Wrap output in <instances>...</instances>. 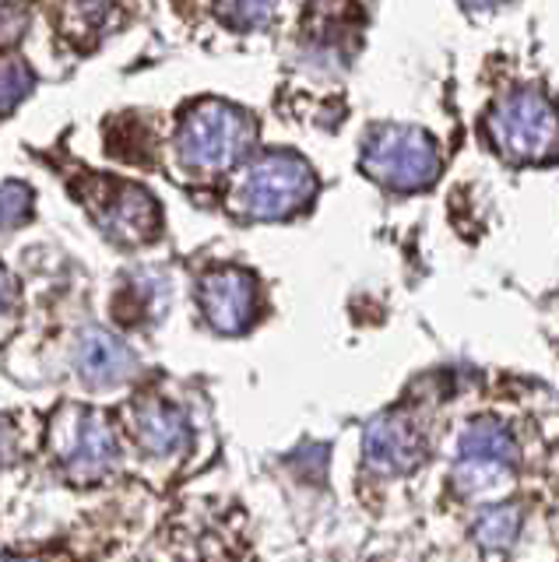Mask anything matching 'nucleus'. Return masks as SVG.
I'll return each instance as SVG.
<instances>
[{
    "instance_id": "12",
    "label": "nucleus",
    "mask_w": 559,
    "mask_h": 562,
    "mask_svg": "<svg viewBox=\"0 0 559 562\" xmlns=\"http://www.w3.org/2000/svg\"><path fill=\"white\" fill-rule=\"evenodd\" d=\"M32 211V193L25 183L0 187V228H19Z\"/></svg>"
},
{
    "instance_id": "8",
    "label": "nucleus",
    "mask_w": 559,
    "mask_h": 562,
    "mask_svg": "<svg viewBox=\"0 0 559 562\" xmlns=\"http://www.w3.org/2000/svg\"><path fill=\"white\" fill-rule=\"evenodd\" d=\"M366 450H370L377 464L409 468L418 461V436L405 426V422L383 418L370 429V436H366Z\"/></svg>"
},
{
    "instance_id": "10",
    "label": "nucleus",
    "mask_w": 559,
    "mask_h": 562,
    "mask_svg": "<svg viewBox=\"0 0 559 562\" xmlns=\"http://www.w3.org/2000/svg\"><path fill=\"white\" fill-rule=\"evenodd\" d=\"M32 92V70L19 57H0V113L14 110Z\"/></svg>"
},
{
    "instance_id": "5",
    "label": "nucleus",
    "mask_w": 559,
    "mask_h": 562,
    "mask_svg": "<svg viewBox=\"0 0 559 562\" xmlns=\"http://www.w3.org/2000/svg\"><path fill=\"white\" fill-rule=\"evenodd\" d=\"M92 211L102 233L120 246H137L159 233V204L134 183H107V198Z\"/></svg>"
},
{
    "instance_id": "7",
    "label": "nucleus",
    "mask_w": 559,
    "mask_h": 562,
    "mask_svg": "<svg viewBox=\"0 0 559 562\" xmlns=\"http://www.w3.org/2000/svg\"><path fill=\"white\" fill-rule=\"evenodd\" d=\"M78 366H81L85 380L116 383L134 369V359H131V351L116 338H110L107 330H89L78 345Z\"/></svg>"
},
{
    "instance_id": "14",
    "label": "nucleus",
    "mask_w": 559,
    "mask_h": 562,
    "mask_svg": "<svg viewBox=\"0 0 559 562\" xmlns=\"http://www.w3.org/2000/svg\"><path fill=\"white\" fill-rule=\"evenodd\" d=\"M461 4H468V8H493V4H500V0H461Z\"/></svg>"
},
{
    "instance_id": "9",
    "label": "nucleus",
    "mask_w": 559,
    "mask_h": 562,
    "mask_svg": "<svg viewBox=\"0 0 559 562\" xmlns=\"http://www.w3.org/2000/svg\"><path fill=\"white\" fill-rule=\"evenodd\" d=\"M137 429H142V439L152 450H172L187 436L180 412L169 408V404H145L142 415H137Z\"/></svg>"
},
{
    "instance_id": "13",
    "label": "nucleus",
    "mask_w": 559,
    "mask_h": 562,
    "mask_svg": "<svg viewBox=\"0 0 559 562\" xmlns=\"http://www.w3.org/2000/svg\"><path fill=\"white\" fill-rule=\"evenodd\" d=\"M11 303V278L4 274V268H0V310H4Z\"/></svg>"
},
{
    "instance_id": "2",
    "label": "nucleus",
    "mask_w": 559,
    "mask_h": 562,
    "mask_svg": "<svg viewBox=\"0 0 559 562\" xmlns=\"http://www.w3.org/2000/svg\"><path fill=\"white\" fill-rule=\"evenodd\" d=\"M257 123L250 113L230 102H198L190 105L177 131V151L187 166L198 169H225L239 162L250 148Z\"/></svg>"
},
{
    "instance_id": "3",
    "label": "nucleus",
    "mask_w": 559,
    "mask_h": 562,
    "mask_svg": "<svg viewBox=\"0 0 559 562\" xmlns=\"http://www.w3.org/2000/svg\"><path fill=\"white\" fill-rule=\"evenodd\" d=\"M489 140L514 162H541L556 155V113L552 102L535 88L503 95L485 116Z\"/></svg>"
},
{
    "instance_id": "1",
    "label": "nucleus",
    "mask_w": 559,
    "mask_h": 562,
    "mask_svg": "<svg viewBox=\"0 0 559 562\" xmlns=\"http://www.w3.org/2000/svg\"><path fill=\"white\" fill-rule=\"evenodd\" d=\"M317 176L292 151H268L243 166L236 176L230 207L239 218H286L310 204Z\"/></svg>"
},
{
    "instance_id": "11",
    "label": "nucleus",
    "mask_w": 559,
    "mask_h": 562,
    "mask_svg": "<svg viewBox=\"0 0 559 562\" xmlns=\"http://www.w3.org/2000/svg\"><path fill=\"white\" fill-rule=\"evenodd\" d=\"M219 14L233 29H260L271 22L275 0H219Z\"/></svg>"
},
{
    "instance_id": "4",
    "label": "nucleus",
    "mask_w": 559,
    "mask_h": 562,
    "mask_svg": "<svg viewBox=\"0 0 559 562\" xmlns=\"http://www.w3.org/2000/svg\"><path fill=\"white\" fill-rule=\"evenodd\" d=\"M362 169L388 190H423L440 176L436 140L418 127H380L362 148Z\"/></svg>"
},
{
    "instance_id": "6",
    "label": "nucleus",
    "mask_w": 559,
    "mask_h": 562,
    "mask_svg": "<svg viewBox=\"0 0 559 562\" xmlns=\"http://www.w3.org/2000/svg\"><path fill=\"white\" fill-rule=\"evenodd\" d=\"M198 299H201L208 324L215 330L239 334L254 324L260 292H257V281L247 271L222 268V271L204 274V281L198 285Z\"/></svg>"
}]
</instances>
